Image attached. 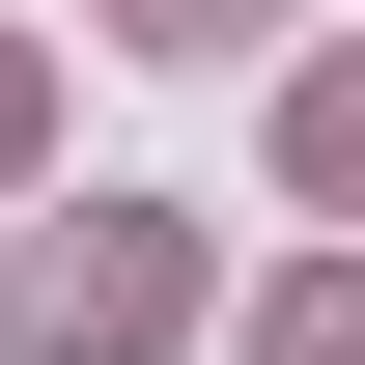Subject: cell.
<instances>
[{
	"label": "cell",
	"mask_w": 365,
	"mask_h": 365,
	"mask_svg": "<svg viewBox=\"0 0 365 365\" xmlns=\"http://www.w3.org/2000/svg\"><path fill=\"white\" fill-rule=\"evenodd\" d=\"M169 309H197V253L140 225V197H85L56 253H0V365H140Z\"/></svg>",
	"instance_id": "1"
},
{
	"label": "cell",
	"mask_w": 365,
	"mask_h": 365,
	"mask_svg": "<svg viewBox=\"0 0 365 365\" xmlns=\"http://www.w3.org/2000/svg\"><path fill=\"white\" fill-rule=\"evenodd\" d=\"M281 169H309L337 225H365V56H337V85H281Z\"/></svg>",
	"instance_id": "2"
},
{
	"label": "cell",
	"mask_w": 365,
	"mask_h": 365,
	"mask_svg": "<svg viewBox=\"0 0 365 365\" xmlns=\"http://www.w3.org/2000/svg\"><path fill=\"white\" fill-rule=\"evenodd\" d=\"M253 365H365V253H337V281H281V309H253Z\"/></svg>",
	"instance_id": "3"
},
{
	"label": "cell",
	"mask_w": 365,
	"mask_h": 365,
	"mask_svg": "<svg viewBox=\"0 0 365 365\" xmlns=\"http://www.w3.org/2000/svg\"><path fill=\"white\" fill-rule=\"evenodd\" d=\"M113 29H140V56H225V29H253V0H113Z\"/></svg>",
	"instance_id": "4"
},
{
	"label": "cell",
	"mask_w": 365,
	"mask_h": 365,
	"mask_svg": "<svg viewBox=\"0 0 365 365\" xmlns=\"http://www.w3.org/2000/svg\"><path fill=\"white\" fill-rule=\"evenodd\" d=\"M0 169H29V29H0Z\"/></svg>",
	"instance_id": "5"
}]
</instances>
